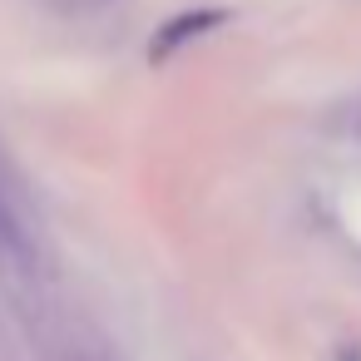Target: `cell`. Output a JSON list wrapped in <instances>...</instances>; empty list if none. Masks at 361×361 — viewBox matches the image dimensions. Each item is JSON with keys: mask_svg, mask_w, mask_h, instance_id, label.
I'll return each mask as SVG.
<instances>
[{"mask_svg": "<svg viewBox=\"0 0 361 361\" xmlns=\"http://www.w3.org/2000/svg\"><path fill=\"white\" fill-rule=\"evenodd\" d=\"M218 20H223V16H218V11H193V16H183V20H178V25H164V35H159V40H154V55H159V60H164V55H169V50H178V45H183V40H193V35H198V30H213V25H218Z\"/></svg>", "mask_w": 361, "mask_h": 361, "instance_id": "2", "label": "cell"}, {"mask_svg": "<svg viewBox=\"0 0 361 361\" xmlns=\"http://www.w3.org/2000/svg\"><path fill=\"white\" fill-rule=\"evenodd\" d=\"M0 267H11V272L35 267L30 228H25V218H20V208L11 203V193H6V188H0Z\"/></svg>", "mask_w": 361, "mask_h": 361, "instance_id": "1", "label": "cell"}]
</instances>
